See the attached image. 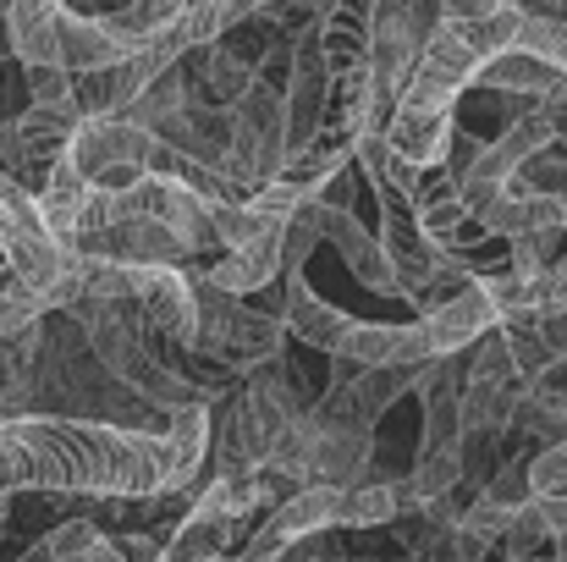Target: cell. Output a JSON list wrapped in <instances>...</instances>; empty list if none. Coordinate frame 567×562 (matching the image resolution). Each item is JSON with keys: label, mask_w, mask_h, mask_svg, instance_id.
I'll return each instance as SVG.
<instances>
[{"label": "cell", "mask_w": 567, "mask_h": 562, "mask_svg": "<svg viewBox=\"0 0 567 562\" xmlns=\"http://www.w3.org/2000/svg\"><path fill=\"white\" fill-rule=\"evenodd\" d=\"M166 436L17 413L0 425V497L17 491H83V497H166Z\"/></svg>", "instance_id": "6da1fadb"}, {"label": "cell", "mask_w": 567, "mask_h": 562, "mask_svg": "<svg viewBox=\"0 0 567 562\" xmlns=\"http://www.w3.org/2000/svg\"><path fill=\"white\" fill-rule=\"evenodd\" d=\"M226 127H231V139H226V166L220 172L243 193H259L265 183H276L281 166H287V105H281V89L254 78V89L237 105H226Z\"/></svg>", "instance_id": "7a4b0ae2"}, {"label": "cell", "mask_w": 567, "mask_h": 562, "mask_svg": "<svg viewBox=\"0 0 567 562\" xmlns=\"http://www.w3.org/2000/svg\"><path fill=\"white\" fill-rule=\"evenodd\" d=\"M83 309H89V343H94L100 365L111 375H122L127 391H138V397H150V402H166V408L204 402V391H193L183 375H172L133 331H127L122 309H94V304H83Z\"/></svg>", "instance_id": "3957f363"}, {"label": "cell", "mask_w": 567, "mask_h": 562, "mask_svg": "<svg viewBox=\"0 0 567 562\" xmlns=\"http://www.w3.org/2000/svg\"><path fill=\"white\" fill-rule=\"evenodd\" d=\"M150 155H155V133L133 127L127 116L83 122L72 133V144H66V161L78 166V177L89 187H111V193H127L133 183H144Z\"/></svg>", "instance_id": "277c9868"}, {"label": "cell", "mask_w": 567, "mask_h": 562, "mask_svg": "<svg viewBox=\"0 0 567 562\" xmlns=\"http://www.w3.org/2000/svg\"><path fill=\"white\" fill-rule=\"evenodd\" d=\"M408 210H413L419 232H424L441 254H468V248L485 237V226L463 210L457 177H452L446 166H424V172L413 177V187H408Z\"/></svg>", "instance_id": "5b68a950"}, {"label": "cell", "mask_w": 567, "mask_h": 562, "mask_svg": "<svg viewBox=\"0 0 567 562\" xmlns=\"http://www.w3.org/2000/svg\"><path fill=\"white\" fill-rule=\"evenodd\" d=\"M133 304L172 348H193V287L183 265H133Z\"/></svg>", "instance_id": "8992f818"}, {"label": "cell", "mask_w": 567, "mask_h": 562, "mask_svg": "<svg viewBox=\"0 0 567 562\" xmlns=\"http://www.w3.org/2000/svg\"><path fill=\"white\" fill-rule=\"evenodd\" d=\"M491 326H496V309L485 304L480 282L457 287L452 298H441V304H435V309H424V320H419L430 359H452V354L474 348V343H480V337H485Z\"/></svg>", "instance_id": "52a82bcc"}, {"label": "cell", "mask_w": 567, "mask_h": 562, "mask_svg": "<svg viewBox=\"0 0 567 562\" xmlns=\"http://www.w3.org/2000/svg\"><path fill=\"white\" fill-rule=\"evenodd\" d=\"M452 133H457V111H413V105H391V122L380 127L385 150H391L396 161H408L413 172L446 166Z\"/></svg>", "instance_id": "ba28073f"}, {"label": "cell", "mask_w": 567, "mask_h": 562, "mask_svg": "<svg viewBox=\"0 0 567 562\" xmlns=\"http://www.w3.org/2000/svg\"><path fill=\"white\" fill-rule=\"evenodd\" d=\"M557 144V127H551V116H546V105H529L524 116H513L480 155H474V166L463 172V177H480V183H507L529 155H540V150H551ZM457 177V183H463Z\"/></svg>", "instance_id": "9c48e42d"}, {"label": "cell", "mask_w": 567, "mask_h": 562, "mask_svg": "<svg viewBox=\"0 0 567 562\" xmlns=\"http://www.w3.org/2000/svg\"><path fill=\"white\" fill-rule=\"evenodd\" d=\"M337 359H348L353 370H419L430 365L424 331L419 326H375V320H353Z\"/></svg>", "instance_id": "30bf717a"}, {"label": "cell", "mask_w": 567, "mask_h": 562, "mask_svg": "<svg viewBox=\"0 0 567 562\" xmlns=\"http://www.w3.org/2000/svg\"><path fill=\"white\" fill-rule=\"evenodd\" d=\"M55 55H61V67L78 78V72H105V67L127 61L133 50H127L100 17H83V11H72V6L61 0V17H55Z\"/></svg>", "instance_id": "8fae6325"}, {"label": "cell", "mask_w": 567, "mask_h": 562, "mask_svg": "<svg viewBox=\"0 0 567 562\" xmlns=\"http://www.w3.org/2000/svg\"><path fill=\"white\" fill-rule=\"evenodd\" d=\"M281 326L287 331H298V343L303 348H320V354H331L337 359V348H342V337H348V326H353V315H342L337 304H326L298 270H287V309H281Z\"/></svg>", "instance_id": "7c38bea8"}, {"label": "cell", "mask_w": 567, "mask_h": 562, "mask_svg": "<svg viewBox=\"0 0 567 562\" xmlns=\"http://www.w3.org/2000/svg\"><path fill=\"white\" fill-rule=\"evenodd\" d=\"M55 17H61V0H11L0 11L6 44H11L17 67H61V55H55Z\"/></svg>", "instance_id": "4fadbf2b"}, {"label": "cell", "mask_w": 567, "mask_h": 562, "mask_svg": "<svg viewBox=\"0 0 567 562\" xmlns=\"http://www.w3.org/2000/svg\"><path fill=\"white\" fill-rule=\"evenodd\" d=\"M353 155H359V133H348L342 122H331V116H326V127H320L303 150H292V155H287L281 177H287L292 187H303V193L315 198L320 187H326L337 172H342V166H348V161H353Z\"/></svg>", "instance_id": "5bb4252c"}, {"label": "cell", "mask_w": 567, "mask_h": 562, "mask_svg": "<svg viewBox=\"0 0 567 562\" xmlns=\"http://www.w3.org/2000/svg\"><path fill=\"white\" fill-rule=\"evenodd\" d=\"M281 232H287V226H281ZM281 232H265L259 243H248V248H237V254H220L215 265H204V276H209L220 293H231V298L276 287V282L287 276V270H281Z\"/></svg>", "instance_id": "9a60e30c"}, {"label": "cell", "mask_w": 567, "mask_h": 562, "mask_svg": "<svg viewBox=\"0 0 567 562\" xmlns=\"http://www.w3.org/2000/svg\"><path fill=\"white\" fill-rule=\"evenodd\" d=\"M331 524H342V491L337 486H298L287 502H276L270 508V519H265V530L281 541V546H298L303 535H320V530H331Z\"/></svg>", "instance_id": "2e32d148"}, {"label": "cell", "mask_w": 567, "mask_h": 562, "mask_svg": "<svg viewBox=\"0 0 567 562\" xmlns=\"http://www.w3.org/2000/svg\"><path fill=\"white\" fill-rule=\"evenodd\" d=\"M309 419V413H303ZM315 436V486H364V463H370V430H326L309 419Z\"/></svg>", "instance_id": "e0dca14e"}, {"label": "cell", "mask_w": 567, "mask_h": 562, "mask_svg": "<svg viewBox=\"0 0 567 562\" xmlns=\"http://www.w3.org/2000/svg\"><path fill=\"white\" fill-rule=\"evenodd\" d=\"M276 354H281V315H270L259 304H237L231 331L215 348V359L231 365V370H254V365H270Z\"/></svg>", "instance_id": "ac0fdd59"}, {"label": "cell", "mask_w": 567, "mask_h": 562, "mask_svg": "<svg viewBox=\"0 0 567 562\" xmlns=\"http://www.w3.org/2000/svg\"><path fill=\"white\" fill-rule=\"evenodd\" d=\"M166 452H172V469H166V491H188L204 469V452H209V408L188 402V408H172L166 413Z\"/></svg>", "instance_id": "d6986e66"}, {"label": "cell", "mask_w": 567, "mask_h": 562, "mask_svg": "<svg viewBox=\"0 0 567 562\" xmlns=\"http://www.w3.org/2000/svg\"><path fill=\"white\" fill-rule=\"evenodd\" d=\"M89 193H94V187L78 177V166H72L66 155L50 166V177H44V187L33 193V204H39V215H44V226H50V237H55V243H66V248H72V237H78V215H83Z\"/></svg>", "instance_id": "ffe728a7"}, {"label": "cell", "mask_w": 567, "mask_h": 562, "mask_svg": "<svg viewBox=\"0 0 567 562\" xmlns=\"http://www.w3.org/2000/svg\"><path fill=\"white\" fill-rule=\"evenodd\" d=\"M557 67H546V61H535V55H524V50H507V55H496V61H485L480 67V78H474V89H491V94H518V100H546L551 89H557Z\"/></svg>", "instance_id": "44dd1931"}, {"label": "cell", "mask_w": 567, "mask_h": 562, "mask_svg": "<svg viewBox=\"0 0 567 562\" xmlns=\"http://www.w3.org/2000/svg\"><path fill=\"white\" fill-rule=\"evenodd\" d=\"M457 419H463V436H491V430L513 425L518 419V386H491V380H468L463 375Z\"/></svg>", "instance_id": "7402d4cb"}, {"label": "cell", "mask_w": 567, "mask_h": 562, "mask_svg": "<svg viewBox=\"0 0 567 562\" xmlns=\"http://www.w3.org/2000/svg\"><path fill=\"white\" fill-rule=\"evenodd\" d=\"M402 508H413L408 480H364V486H348V491H342V524H353V530L396 524Z\"/></svg>", "instance_id": "603a6c76"}, {"label": "cell", "mask_w": 567, "mask_h": 562, "mask_svg": "<svg viewBox=\"0 0 567 562\" xmlns=\"http://www.w3.org/2000/svg\"><path fill=\"white\" fill-rule=\"evenodd\" d=\"M463 480V447H441V452H419L413 474H408V491H413V508H435L457 491Z\"/></svg>", "instance_id": "cb8c5ba5"}, {"label": "cell", "mask_w": 567, "mask_h": 562, "mask_svg": "<svg viewBox=\"0 0 567 562\" xmlns=\"http://www.w3.org/2000/svg\"><path fill=\"white\" fill-rule=\"evenodd\" d=\"M518 22H524V11H518L513 0H502L491 17H480V22H463L457 33H463V44L474 50V61L485 67V61H496V55H507V50L518 44Z\"/></svg>", "instance_id": "d4e9b609"}, {"label": "cell", "mask_w": 567, "mask_h": 562, "mask_svg": "<svg viewBox=\"0 0 567 562\" xmlns=\"http://www.w3.org/2000/svg\"><path fill=\"white\" fill-rule=\"evenodd\" d=\"M413 375L419 370H359L348 386H353V402H359V419L364 425H375V413H385L408 386H413Z\"/></svg>", "instance_id": "484cf974"}, {"label": "cell", "mask_w": 567, "mask_h": 562, "mask_svg": "<svg viewBox=\"0 0 567 562\" xmlns=\"http://www.w3.org/2000/svg\"><path fill=\"white\" fill-rule=\"evenodd\" d=\"M474 282H480L485 304L496 309V326H502V320H524V315H535V282H529V276H518V270H496V276H474Z\"/></svg>", "instance_id": "4316f807"}, {"label": "cell", "mask_w": 567, "mask_h": 562, "mask_svg": "<svg viewBox=\"0 0 567 562\" xmlns=\"http://www.w3.org/2000/svg\"><path fill=\"white\" fill-rule=\"evenodd\" d=\"M513 50H524V55H535V61L567 72V17H529V11H524Z\"/></svg>", "instance_id": "83f0119b"}, {"label": "cell", "mask_w": 567, "mask_h": 562, "mask_svg": "<svg viewBox=\"0 0 567 562\" xmlns=\"http://www.w3.org/2000/svg\"><path fill=\"white\" fill-rule=\"evenodd\" d=\"M524 397H529L535 413H546L567 436V359H551L540 375H529V380H524Z\"/></svg>", "instance_id": "f1b7e54d"}, {"label": "cell", "mask_w": 567, "mask_h": 562, "mask_svg": "<svg viewBox=\"0 0 567 562\" xmlns=\"http://www.w3.org/2000/svg\"><path fill=\"white\" fill-rule=\"evenodd\" d=\"M468 380H491V386H524V375L513 365V348L507 337L491 326L480 343H474V359H468Z\"/></svg>", "instance_id": "f546056e"}, {"label": "cell", "mask_w": 567, "mask_h": 562, "mask_svg": "<svg viewBox=\"0 0 567 562\" xmlns=\"http://www.w3.org/2000/svg\"><path fill=\"white\" fill-rule=\"evenodd\" d=\"M39 315H44V298L28 293V287L11 276V265H6V270H0V337L39 326Z\"/></svg>", "instance_id": "4dcf8cb0"}, {"label": "cell", "mask_w": 567, "mask_h": 562, "mask_svg": "<svg viewBox=\"0 0 567 562\" xmlns=\"http://www.w3.org/2000/svg\"><path fill=\"white\" fill-rule=\"evenodd\" d=\"M540 546H551V530H546L540 502H529V508L513 513V524H507V535H502V552H507L513 562H535Z\"/></svg>", "instance_id": "1f68e13d"}, {"label": "cell", "mask_w": 567, "mask_h": 562, "mask_svg": "<svg viewBox=\"0 0 567 562\" xmlns=\"http://www.w3.org/2000/svg\"><path fill=\"white\" fill-rule=\"evenodd\" d=\"M529 497L535 502H567V447L551 441L529 458Z\"/></svg>", "instance_id": "d6a6232c"}, {"label": "cell", "mask_w": 567, "mask_h": 562, "mask_svg": "<svg viewBox=\"0 0 567 562\" xmlns=\"http://www.w3.org/2000/svg\"><path fill=\"white\" fill-rule=\"evenodd\" d=\"M452 524H457L463 535H474L480 546H502V535H507V524H513V513L480 497V502H474V508H463V513H457Z\"/></svg>", "instance_id": "836d02e7"}, {"label": "cell", "mask_w": 567, "mask_h": 562, "mask_svg": "<svg viewBox=\"0 0 567 562\" xmlns=\"http://www.w3.org/2000/svg\"><path fill=\"white\" fill-rule=\"evenodd\" d=\"M28 105H72V72L66 67H22Z\"/></svg>", "instance_id": "e575fe53"}, {"label": "cell", "mask_w": 567, "mask_h": 562, "mask_svg": "<svg viewBox=\"0 0 567 562\" xmlns=\"http://www.w3.org/2000/svg\"><path fill=\"white\" fill-rule=\"evenodd\" d=\"M480 497H485V502H496V508H507V513L529 508V502H535V497H529V463H502Z\"/></svg>", "instance_id": "d590c367"}, {"label": "cell", "mask_w": 567, "mask_h": 562, "mask_svg": "<svg viewBox=\"0 0 567 562\" xmlns=\"http://www.w3.org/2000/svg\"><path fill=\"white\" fill-rule=\"evenodd\" d=\"M540 309H567V254L551 270L535 276V315H540Z\"/></svg>", "instance_id": "8d00e7d4"}, {"label": "cell", "mask_w": 567, "mask_h": 562, "mask_svg": "<svg viewBox=\"0 0 567 562\" xmlns=\"http://www.w3.org/2000/svg\"><path fill=\"white\" fill-rule=\"evenodd\" d=\"M111 546L122 562H166V541L155 535H111Z\"/></svg>", "instance_id": "74e56055"}, {"label": "cell", "mask_w": 567, "mask_h": 562, "mask_svg": "<svg viewBox=\"0 0 567 562\" xmlns=\"http://www.w3.org/2000/svg\"><path fill=\"white\" fill-rule=\"evenodd\" d=\"M502 0H441V22L446 28H463V22H480V17H491Z\"/></svg>", "instance_id": "f35d334b"}, {"label": "cell", "mask_w": 567, "mask_h": 562, "mask_svg": "<svg viewBox=\"0 0 567 562\" xmlns=\"http://www.w3.org/2000/svg\"><path fill=\"white\" fill-rule=\"evenodd\" d=\"M17 562H55V558H50V546H44V541H33V546H28Z\"/></svg>", "instance_id": "ab89813d"}, {"label": "cell", "mask_w": 567, "mask_h": 562, "mask_svg": "<svg viewBox=\"0 0 567 562\" xmlns=\"http://www.w3.org/2000/svg\"><path fill=\"white\" fill-rule=\"evenodd\" d=\"M11 61V44H6V22H0V67Z\"/></svg>", "instance_id": "60d3db41"}, {"label": "cell", "mask_w": 567, "mask_h": 562, "mask_svg": "<svg viewBox=\"0 0 567 562\" xmlns=\"http://www.w3.org/2000/svg\"><path fill=\"white\" fill-rule=\"evenodd\" d=\"M276 562H315V558H298V546H287V552H281Z\"/></svg>", "instance_id": "b9f144b4"}, {"label": "cell", "mask_w": 567, "mask_h": 562, "mask_svg": "<svg viewBox=\"0 0 567 562\" xmlns=\"http://www.w3.org/2000/svg\"><path fill=\"white\" fill-rule=\"evenodd\" d=\"M563 447H567V436H563Z\"/></svg>", "instance_id": "7bdbcfd3"}]
</instances>
